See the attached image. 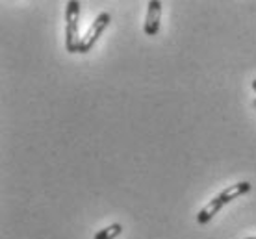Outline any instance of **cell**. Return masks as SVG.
Returning a JSON list of instances; mask_svg holds the SVG:
<instances>
[{"mask_svg":"<svg viewBox=\"0 0 256 239\" xmlns=\"http://www.w3.org/2000/svg\"><path fill=\"white\" fill-rule=\"evenodd\" d=\"M78 20H80V2L70 0L65 9V48L69 52H76L80 45Z\"/></svg>","mask_w":256,"mask_h":239,"instance_id":"obj_1","label":"cell"},{"mask_svg":"<svg viewBox=\"0 0 256 239\" xmlns=\"http://www.w3.org/2000/svg\"><path fill=\"white\" fill-rule=\"evenodd\" d=\"M110 20H112L110 13H100V15L91 22L90 30H88L86 35L80 39V45H78V50H76L78 54H86V52H90L91 48L95 46V43L98 41V37H100L104 30L108 28Z\"/></svg>","mask_w":256,"mask_h":239,"instance_id":"obj_2","label":"cell"},{"mask_svg":"<svg viewBox=\"0 0 256 239\" xmlns=\"http://www.w3.org/2000/svg\"><path fill=\"white\" fill-rule=\"evenodd\" d=\"M160 17H162V2L160 0H150L147 4V17L143 30L147 35H156L160 30Z\"/></svg>","mask_w":256,"mask_h":239,"instance_id":"obj_3","label":"cell"},{"mask_svg":"<svg viewBox=\"0 0 256 239\" xmlns=\"http://www.w3.org/2000/svg\"><path fill=\"white\" fill-rule=\"evenodd\" d=\"M250 189H252V184H250V182H240V184H232V186H228L226 189H223L218 197L226 204V202L234 201V199L242 197V195L249 193Z\"/></svg>","mask_w":256,"mask_h":239,"instance_id":"obj_4","label":"cell"},{"mask_svg":"<svg viewBox=\"0 0 256 239\" xmlns=\"http://www.w3.org/2000/svg\"><path fill=\"white\" fill-rule=\"evenodd\" d=\"M223 206H224V202L221 201L219 197L212 199V201L208 202V204H206V206L197 214V223H198V225H206V223H210V221L214 219V215L218 214Z\"/></svg>","mask_w":256,"mask_h":239,"instance_id":"obj_5","label":"cell"},{"mask_svg":"<svg viewBox=\"0 0 256 239\" xmlns=\"http://www.w3.org/2000/svg\"><path fill=\"white\" fill-rule=\"evenodd\" d=\"M121 232H122L121 225H119V223H114V225H110V227L102 228V230H98L93 239H116Z\"/></svg>","mask_w":256,"mask_h":239,"instance_id":"obj_6","label":"cell"},{"mask_svg":"<svg viewBox=\"0 0 256 239\" xmlns=\"http://www.w3.org/2000/svg\"><path fill=\"white\" fill-rule=\"evenodd\" d=\"M252 87H254V91H256V80H254V82H252Z\"/></svg>","mask_w":256,"mask_h":239,"instance_id":"obj_7","label":"cell"},{"mask_svg":"<svg viewBox=\"0 0 256 239\" xmlns=\"http://www.w3.org/2000/svg\"><path fill=\"white\" fill-rule=\"evenodd\" d=\"M247 239H256V238H247Z\"/></svg>","mask_w":256,"mask_h":239,"instance_id":"obj_8","label":"cell"}]
</instances>
